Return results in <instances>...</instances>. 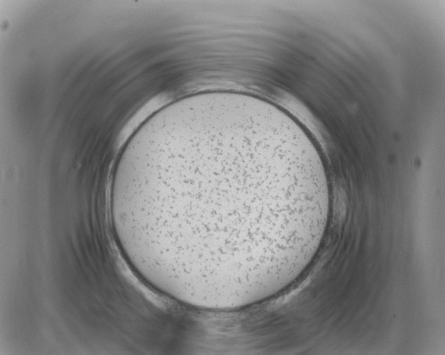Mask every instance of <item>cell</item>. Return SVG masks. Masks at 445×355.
<instances>
[{
	"label": "cell",
	"mask_w": 445,
	"mask_h": 355,
	"mask_svg": "<svg viewBox=\"0 0 445 355\" xmlns=\"http://www.w3.org/2000/svg\"><path fill=\"white\" fill-rule=\"evenodd\" d=\"M125 249L174 295L237 299L275 285L308 238L318 192L308 148L258 110L177 107L129 139L111 181Z\"/></svg>",
	"instance_id": "cell-1"
}]
</instances>
